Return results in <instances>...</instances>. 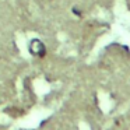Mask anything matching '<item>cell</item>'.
Listing matches in <instances>:
<instances>
[{"instance_id": "obj_1", "label": "cell", "mask_w": 130, "mask_h": 130, "mask_svg": "<svg viewBox=\"0 0 130 130\" xmlns=\"http://www.w3.org/2000/svg\"><path fill=\"white\" fill-rule=\"evenodd\" d=\"M29 49H31L32 55H35V56H39V57H43L46 53V49L45 46H43V43L41 42V41L38 39H34L31 42V45H29Z\"/></svg>"}]
</instances>
